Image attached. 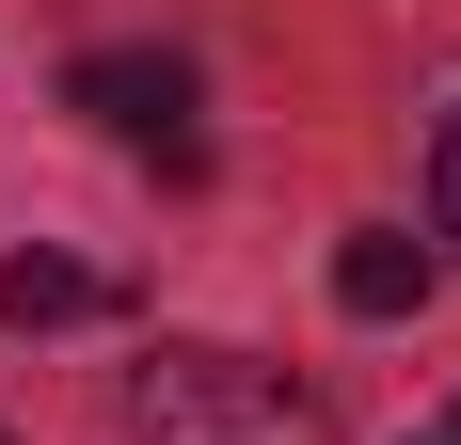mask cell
Segmentation results:
<instances>
[{
  "instance_id": "obj_4",
  "label": "cell",
  "mask_w": 461,
  "mask_h": 445,
  "mask_svg": "<svg viewBox=\"0 0 461 445\" xmlns=\"http://www.w3.org/2000/svg\"><path fill=\"white\" fill-rule=\"evenodd\" d=\"M95 303H112V270H80V255H16V270H0V318H16V334L95 318Z\"/></svg>"
},
{
  "instance_id": "obj_6",
  "label": "cell",
  "mask_w": 461,
  "mask_h": 445,
  "mask_svg": "<svg viewBox=\"0 0 461 445\" xmlns=\"http://www.w3.org/2000/svg\"><path fill=\"white\" fill-rule=\"evenodd\" d=\"M446 445H461V413H446Z\"/></svg>"
},
{
  "instance_id": "obj_2",
  "label": "cell",
  "mask_w": 461,
  "mask_h": 445,
  "mask_svg": "<svg viewBox=\"0 0 461 445\" xmlns=\"http://www.w3.org/2000/svg\"><path fill=\"white\" fill-rule=\"evenodd\" d=\"M64 95H80L112 143H143V159H191V64L176 48H80Z\"/></svg>"
},
{
  "instance_id": "obj_3",
  "label": "cell",
  "mask_w": 461,
  "mask_h": 445,
  "mask_svg": "<svg viewBox=\"0 0 461 445\" xmlns=\"http://www.w3.org/2000/svg\"><path fill=\"white\" fill-rule=\"evenodd\" d=\"M334 303H350V318H414V303H429V239H398V222H366V239L334 255Z\"/></svg>"
},
{
  "instance_id": "obj_1",
  "label": "cell",
  "mask_w": 461,
  "mask_h": 445,
  "mask_svg": "<svg viewBox=\"0 0 461 445\" xmlns=\"http://www.w3.org/2000/svg\"><path fill=\"white\" fill-rule=\"evenodd\" d=\"M128 445H334L319 398L255 350H159L128 382Z\"/></svg>"
},
{
  "instance_id": "obj_5",
  "label": "cell",
  "mask_w": 461,
  "mask_h": 445,
  "mask_svg": "<svg viewBox=\"0 0 461 445\" xmlns=\"http://www.w3.org/2000/svg\"><path fill=\"white\" fill-rule=\"evenodd\" d=\"M429 191H446V239H461V112H446V159H429Z\"/></svg>"
}]
</instances>
